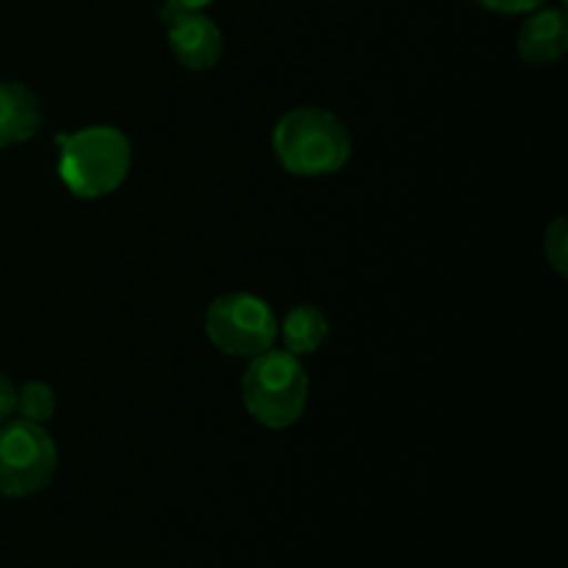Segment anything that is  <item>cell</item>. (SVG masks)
I'll list each match as a JSON object with an SVG mask.
<instances>
[{
  "label": "cell",
  "mask_w": 568,
  "mask_h": 568,
  "mask_svg": "<svg viewBox=\"0 0 568 568\" xmlns=\"http://www.w3.org/2000/svg\"><path fill=\"white\" fill-rule=\"evenodd\" d=\"M59 466V453L42 425L6 419L0 425V494L11 499L39 494Z\"/></svg>",
  "instance_id": "cell-4"
},
{
  "label": "cell",
  "mask_w": 568,
  "mask_h": 568,
  "mask_svg": "<svg viewBox=\"0 0 568 568\" xmlns=\"http://www.w3.org/2000/svg\"><path fill=\"white\" fill-rule=\"evenodd\" d=\"M277 333L283 336V347L292 355H308L320 349V344L327 338V316L316 305H294L283 325H277Z\"/></svg>",
  "instance_id": "cell-9"
},
{
  "label": "cell",
  "mask_w": 568,
  "mask_h": 568,
  "mask_svg": "<svg viewBox=\"0 0 568 568\" xmlns=\"http://www.w3.org/2000/svg\"><path fill=\"white\" fill-rule=\"evenodd\" d=\"M544 255H547L549 266H552L558 275H566L568 272V225L564 216L552 222L544 233Z\"/></svg>",
  "instance_id": "cell-11"
},
{
  "label": "cell",
  "mask_w": 568,
  "mask_h": 568,
  "mask_svg": "<svg viewBox=\"0 0 568 568\" xmlns=\"http://www.w3.org/2000/svg\"><path fill=\"white\" fill-rule=\"evenodd\" d=\"M483 9L499 11V14H527V11L541 9L547 0H475Z\"/></svg>",
  "instance_id": "cell-12"
},
{
  "label": "cell",
  "mask_w": 568,
  "mask_h": 568,
  "mask_svg": "<svg viewBox=\"0 0 568 568\" xmlns=\"http://www.w3.org/2000/svg\"><path fill=\"white\" fill-rule=\"evenodd\" d=\"M308 372L300 355L266 349L250 358L242 377V399L247 414L270 430H283L300 422L308 405Z\"/></svg>",
  "instance_id": "cell-3"
},
{
  "label": "cell",
  "mask_w": 568,
  "mask_h": 568,
  "mask_svg": "<svg viewBox=\"0 0 568 568\" xmlns=\"http://www.w3.org/2000/svg\"><path fill=\"white\" fill-rule=\"evenodd\" d=\"M42 122V103L26 83L0 81V150L37 136Z\"/></svg>",
  "instance_id": "cell-8"
},
{
  "label": "cell",
  "mask_w": 568,
  "mask_h": 568,
  "mask_svg": "<svg viewBox=\"0 0 568 568\" xmlns=\"http://www.w3.org/2000/svg\"><path fill=\"white\" fill-rule=\"evenodd\" d=\"M521 61L532 67H547L564 59L568 50V17L560 9H536L525 20L516 37Z\"/></svg>",
  "instance_id": "cell-7"
},
{
  "label": "cell",
  "mask_w": 568,
  "mask_h": 568,
  "mask_svg": "<svg viewBox=\"0 0 568 568\" xmlns=\"http://www.w3.org/2000/svg\"><path fill=\"white\" fill-rule=\"evenodd\" d=\"M205 333L225 355L255 358L275 344L277 316L270 303L255 294H222L205 311Z\"/></svg>",
  "instance_id": "cell-5"
},
{
  "label": "cell",
  "mask_w": 568,
  "mask_h": 568,
  "mask_svg": "<svg viewBox=\"0 0 568 568\" xmlns=\"http://www.w3.org/2000/svg\"><path fill=\"white\" fill-rule=\"evenodd\" d=\"M14 399H17V388L11 386L9 377L0 372V425H3L6 419H11V414H14Z\"/></svg>",
  "instance_id": "cell-13"
},
{
  "label": "cell",
  "mask_w": 568,
  "mask_h": 568,
  "mask_svg": "<svg viewBox=\"0 0 568 568\" xmlns=\"http://www.w3.org/2000/svg\"><path fill=\"white\" fill-rule=\"evenodd\" d=\"M59 175L75 197H105L128 178L131 142L114 125H89L75 133H61Z\"/></svg>",
  "instance_id": "cell-2"
},
{
  "label": "cell",
  "mask_w": 568,
  "mask_h": 568,
  "mask_svg": "<svg viewBox=\"0 0 568 568\" xmlns=\"http://www.w3.org/2000/svg\"><path fill=\"white\" fill-rule=\"evenodd\" d=\"M272 150L292 175L322 178L347 164L353 136L336 114L316 105H303L277 120L272 131Z\"/></svg>",
  "instance_id": "cell-1"
},
{
  "label": "cell",
  "mask_w": 568,
  "mask_h": 568,
  "mask_svg": "<svg viewBox=\"0 0 568 568\" xmlns=\"http://www.w3.org/2000/svg\"><path fill=\"white\" fill-rule=\"evenodd\" d=\"M161 20L166 26V42L172 55L186 70H211L222 55V31L203 11H178L164 3Z\"/></svg>",
  "instance_id": "cell-6"
},
{
  "label": "cell",
  "mask_w": 568,
  "mask_h": 568,
  "mask_svg": "<svg viewBox=\"0 0 568 568\" xmlns=\"http://www.w3.org/2000/svg\"><path fill=\"white\" fill-rule=\"evenodd\" d=\"M164 3L178 11H203L205 6H211L214 0H164Z\"/></svg>",
  "instance_id": "cell-14"
},
{
  "label": "cell",
  "mask_w": 568,
  "mask_h": 568,
  "mask_svg": "<svg viewBox=\"0 0 568 568\" xmlns=\"http://www.w3.org/2000/svg\"><path fill=\"white\" fill-rule=\"evenodd\" d=\"M14 410L20 419L33 422V425H44L53 419L55 414V392L42 381H31L17 392Z\"/></svg>",
  "instance_id": "cell-10"
}]
</instances>
